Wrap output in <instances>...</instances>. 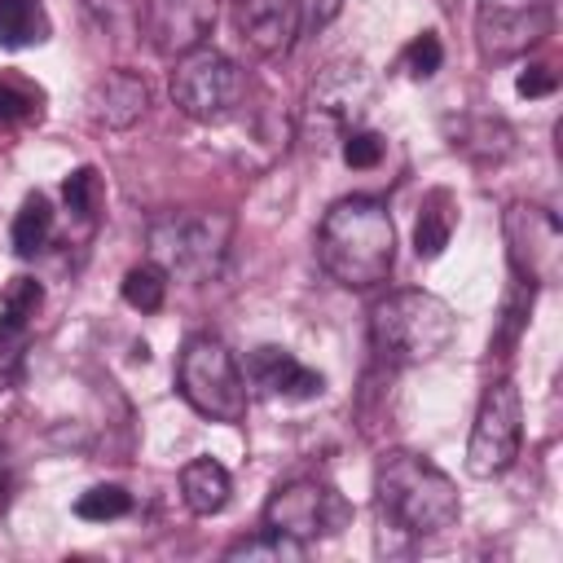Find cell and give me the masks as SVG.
<instances>
[{
  "instance_id": "obj_1",
  "label": "cell",
  "mask_w": 563,
  "mask_h": 563,
  "mask_svg": "<svg viewBox=\"0 0 563 563\" xmlns=\"http://www.w3.org/2000/svg\"><path fill=\"white\" fill-rule=\"evenodd\" d=\"M374 506H378V523L383 532H391L396 541L413 545V541H431L440 532H449L462 515L457 506V484L422 453H387L374 471Z\"/></svg>"
},
{
  "instance_id": "obj_2",
  "label": "cell",
  "mask_w": 563,
  "mask_h": 563,
  "mask_svg": "<svg viewBox=\"0 0 563 563\" xmlns=\"http://www.w3.org/2000/svg\"><path fill=\"white\" fill-rule=\"evenodd\" d=\"M321 268L347 290H374L396 264V224L378 198H339L317 229Z\"/></svg>"
},
{
  "instance_id": "obj_3",
  "label": "cell",
  "mask_w": 563,
  "mask_h": 563,
  "mask_svg": "<svg viewBox=\"0 0 563 563\" xmlns=\"http://www.w3.org/2000/svg\"><path fill=\"white\" fill-rule=\"evenodd\" d=\"M457 334L453 308L431 290H391L369 312V343L383 365H427Z\"/></svg>"
},
{
  "instance_id": "obj_4",
  "label": "cell",
  "mask_w": 563,
  "mask_h": 563,
  "mask_svg": "<svg viewBox=\"0 0 563 563\" xmlns=\"http://www.w3.org/2000/svg\"><path fill=\"white\" fill-rule=\"evenodd\" d=\"M176 391L194 413H202L211 422L246 418V378H242L233 352L216 334L185 339V347L176 356Z\"/></svg>"
},
{
  "instance_id": "obj_5",
  "label": "cell",
  "mask_w": 563,
  "mask_h": 563,
  "mask_svg": "<svg viewBox=\"0 0 563 563\" xmlns=\"http://www.w3.org/2000/svg\"><path fill=\"white\" fill-rule=\"evenodd\" d=\"M519 440H523V400H519V387L510 378H497L479 396L475 427H471V440H466V471L475 479L506 475L515 466V457H519Z\"/></svg>"
},
{
  "instance_id": "obj_6",
  "label": "cell",
  "mask_w": 563,
  "mask_h": 563,
  "mask_svg": "<svg viewBox=\"0 0 563 563\" xmlns=\"http://www.w3.org/2000/svg\"><path fill=\"white\" fill-rule=\"evenodd\" d=\"M347 523H352V506L343 501V493H334L321 479L277 484L273 497L264 501V528L277 537H290L299 545L339 537Z\"/></svg>"
},
{
  "instance_id": "obj_7",
  "label": "cell",
  "mask_w": 563,
  "mask_h": 563,
  "mask_svg": "<svg viewBox=\"0 0 563 563\" xmlns=\"http://www.w3.org/2000/svg\"><path fill=\"white\" fill-rule=\"evenodd\" d=\"M172 101L194 123H224L242 101V70L220 48L202 44V48L176 57Z\"/></svg>"
},
{
  "instance_id": "obj_8",
  "label": "cell",
  "mask_w": 563,
  "mask_h": 563,
  "mask_svg": "<svg viewBox=\"0 0 563 563\" xmlns=\"http://www.w3.org/2000/svg\"><path fill=\"white\" fill-rule=\"evenodd\" d=\"M229 246L224 216H167L150 229V255L163 273L180 277H211Z\"/></svg>"
},
{
  "instance_id": "obj_9",
  "label": "cell",
  "mask_w": 563,
  "mask_h": 563,
  "mask_svg": "<svg viewBox=\"0 0 563 563\" xmlns=\"http://www.w3.org/2000/svg\"><path fill=\"white\" fill-rule=\"evenodd\" d=\"M506 233V255H510V277L532 282V286H554L563 268V224L554 211L537 202H510L501 216Z\"/></svg>"
},
{
  "instance_id": "obj_10",
  "label": "cell",
  "mask_w": 563,
  "mask_h": 563,
  "mask_svg": "<svg viewBox=\"0 0 563 563\" xmlns=\"http://www.w3.org/2000/svg\"><path fill=\"white\" fill-rule=\"evenodd\" d=\"M554 26V0H475V44L484 62L537 48Z\"/></svg>"
},
{
  "instance_id": "obj_11",
  "label": "cell",
  "mask_w": 563,
  "mask_h": 563,
  "mask_svg": "<svg viewBox=\"0 0 563 563\" xmlns=\"http://www.w3.org/2000/svg\"><path fill=\"white\" fill-rule=\"evenodd\" d=\"M374 97V75L343 57V62H330L312 84H308V97H303V128L325 136V132H352L356 119L365 114Z\"/></svg>"
},
{
  "instance_id": "obj_12",
  "label": "cell",
  "mask_w": 563,
  "mask_h": 563,
  "mask_svg": "<svg viewBox=\"0 0 563 563\" xmlns=\"http://www.w3.org/2000/svg\"><path fill=\"white\" fill-rule=\"evenodd\" d=\"M216 13H220V0H145L141 35L158 57L176 62L211 40Z\"/></svg>"
},
{
  "instance_id": "obj_13",
  "label": "cell",
  "mask_w": 563,
  "mask_h": 563,
  "mask_svg": "<svg viewBox=\"0 0 563 563\" xmlns=\"http://www.w3.org/2000/svg\"><path fill=\"white\" fill-rule=\"evenodd\" d=\"M233 18H238L242 40L260 57H286L295 48L299 26H303L299 0H238Z\"/></svg>"
},
{
  "instance_id": "obj_14",
  "label": "cell",
  "mask_w": 563,
  "mask_h": 563,
  "mask_svg": "<svg viewBox=\"0 0 563 563\" xmlns=\"http://www.w3.org/2000/svg\"><path fill=\"white\" fill-rule=\"evenodd\" d=\"M251 383L264 396H282V400H312L325 391V378L277 343H264L251 352Z\"/></svg>"
},
{
  "instance_id": "obj_15",
  "label": "cell",
  "mask_w": 563,
  "mask_h": 563,
  "mask_svg": "<svg viewBox=\"0 0 563 563\" xmlns=\"http://www.w3.org/2000/svg\"><path fill=\"white\" fill-rule=\"evenodd\" d=\"M444 132H449V145L462 158H471L475 167H493V163H501L515 150L510 128L501 119H488V114H457V119L449 114Z\"/></svg>"
},
{
  "instance_id": "obj_16",
  "label": "cell",
  "mask_w": 563,
  "mask_h": 563,
  "mask_svg": "<svg viewBox=\"0 0 563 563\" xmlns=\"http://www.w3.org/2000/svg\"><path fill=\"white\" fill-rule=\"evenodd\" d=\"M150 110V88L141 75L132 70H110L97 88H92V114L106 128H132L141 114Z\"/></svg>"
},
{
  "instance_id": "obj_17",
  "label": "cell",
  "mask_w": 563,
  "mask_h": 563,
  "mask_svg": "<svg viewBox=\"0 0 563 563\" xmlns=\"http://www.w3.org/2000/svg\"><path fill=\"white\" fill-rule=\"evenodd\" d=\"M229 493H233V479H229V471L216 457L185 462V471H180V497H185V506L194 515H220L229 506Z\"/></svg>"
},
{
  "instance_id": "obj_18",
  "label": "cell",
  "mask_w": 563,
  "mask_h": 563,
  "mask_svg": "<svg viewBox=\"0 0 563 563\" xmlns=\"http://www.w3.org/2000/svg\"><path fill=\"white\" fill-rule=\"evenodd\" d=\"M453 229H457V198L449 189H431L422 198V207H418V220H413V251H418V260L444 255Z\"/></svg>"
},
{
  "instance_id": "obj_19",
  "label": "cell",
  "mask_w": 563,
  "mask_h": 563,
  "mask_svg": "<svg viewBox=\"0 0 563 563\" xmlns=\"http://www.w3.org/2000/svg\"><path fill=\"white\" fill-rule=\"evenodd\" d=\"M48 31H53V22L40 0H0V44L4 48L44 44Z\"/></svg>"
},
{
  "instance_id": "obj_20",
  "label": "cell",
  "mask_w": 563,
  "mask_h": 563,
  "mask_svg": "<svg viewBox=\"0 0 563 563\" xmlns=\"http://www.w3.org/2000/svg\"><path fill=\"white\" fill-rule=\"evenodd\" d=\"M9 238H13L18 255H40L48 246V238H53V202L44 194H26L18 216H13Z\"/></svg>"
},
{
  "instance_id": "obj_21",
  "label": "cell",
  "mask_w": 563,
  "mask_h": 563,
  "mask_svg": "<svg viewBox=\"0 0 563 563\" xmlns=\"http://www.w3.org/2000/svg\"><path fill=\"white\" fill-rule=\"evenodd\" d=\"M40 299H44V290H40L35 277H13L9 282V290L0 299V343H13L31 325V317L40 312Z\"/></svg>"
},
{
  "instance_id": "obj_22",
  "label": "cell",
  "mask_w": 563,
  "mask_h": 563,
  "mask_svg": "<svg viewBox=\"0 0 563 563\" xmlns=\"http://www.w3.org/2000/svg\"><path fill=\"white\" fill-rule=\"evenodd\" d=\"M167 299V273L150 260V264H136L123 273V303L136 308V312H158Z\"/></svg>"
},
{
  "instance_id": "obj_23",
  "label": "cell",
  "mask_w": 563,
  "mask_h": 563,
  "mask_svg": "<svg viewBox=\"0 0 563 563\" xmlns=\"http://www.w3.org/2000/svg\"><path fill=\"white\" fill-rule=\"evenodd\" d=\"M62 202H66L70 216L97 220V211H101V202H106V185H101L97 167H75V172L62 180Z\"/></svg>"
},
{
  "instance_id": "obj_24",
  "label": "cell",
  "mask_w": 563,
  "mask_h": 563,
  "mask_svg": "<svg viewBox=\"0 0 563 563\" xmlns=\"http://www.w3.org/2000/svg\"><path fill=\"white\" fill-rule=\"evenodd\" d=\"M532 295H537L532 282L510 277V290H506V303H501V330H497V352H501V356L519 343V334H523V325H528V312H532Z\"/></svg>"
},
{
  "instance_id": "obj_25",
  "label": "cell",
  "mask_w": 563,
  "mask_h": 563,
  "mask_svg": "<svg viewBox=\"0 0 563 563\" xmlns=\"http://www.w3.org/2000/svg\"><path fill=\"white\" fill-rule=\"evenodd\" d=\"M132 510V493L119 484H92L88 493L75 497V515L88 523H106V519H123Z\"/></svg>"
},
{
  "instance_id": "obj_26",
  "label": "cell",
  "mask_w": 563,
  "mask_h": 563,
  "mask_svg": "<svg viewBox=\"0 0 563 563\" xmlns=\"http://www.w3.org/2000/svg\"><path fill=\"white\" fill-rule=\"evenodd\" d=\"M40 101H44V92L35 84H26L18 75H0V128L40 119Z\"/></svg>"
},
{
  "instance_id": "obj_27",
  "label": "cell",
  "mask_w": 563,
  "mask_h": 563,
  "mask_svg": "<svg viewBox=\"0 0 563 563\" xmlns=\"http://www.w3.org/2000/svg\"><path fill=\"white\" fill-rule=\"evenodd\" d=\"M303 550L308 545H299V541H290V537H277V532H260V537H246V541H233L229 550H224V559H290V563H299L303 559Z\"/></svg>"
},
{
  "instance_id": "obj_28",
  "label": "cell",
  "mask_w": 563,
  "mask_h": 563,
  "mask_svg": "<svg viewBox=\"0 0 563 563\" xmlns=\"http://www.w3.org/2000/svg\"><path fill=\"white\" fill-rule=\"evenodd\" d=\"M440 62H444V44H440V35H431V31L413 35V40L405 44V53H400V66H405L413 79H431V75L440 70Z\"/></svg>"
},
{
  "instance_id": "obj_29",
  "label": "cell",
  "mask_w": 563,
  "mask_h": 563,
  "mask_svg": "<svg viewBox=\"0 0 563 563\" xmlns=\"http://www.w3.org/2000/svg\"><path fill=\"white\" fill-rule=\"evenodd\" d=\"M383 154H387V141H383L378 132H361V128L343 132V163H347V167L369 172V167L383 163Z\"/></svg>"
},
{
  "instance_id": "obj_30",
  "label": "cell",
  "mask_w": 563,
  "mask_h": 563,
  "mask_svg": "<svg viewBox=\"0 0 563 563\" xmlns=\"http://www.w3.org/2000/svg\"><path fill=\"white\" fill-rule=\"evenodd\" d=\"M515 88H519V97H550L559 88V75L550 66H523L519 79H515Z\"/></svg>"
},
{
  "instance_id": "obj_31",
  "label": "cell",
  "mask_w": 563,
  "mask_h": 563,
  "mask_svg": "<svg viewBox=\"0 0 563 563\" xmlns=\"http://www.w3.org/2000/svg\"><path fill=\"white\" fill-rule=\"evenodd\" d=\"M343 4L347 0H299V18H303L308 31H325L343 13Z\"/></svg>"
},
{
  "instance_id": "obj_32",
  "label": "cell",
  "mask_w": 563,
  "mask_h": 563,
  "mask_svg": "<svg viewBox=\"0 0 563 563\" xmlns=\"http://www.w3.org/2000/svg\"><path fill=\"white\" fill-rule=\"evenodd\" d=\"M9 383H13V369H4V365H0V391H4Z\"/></svg>"
}]
</instances>
